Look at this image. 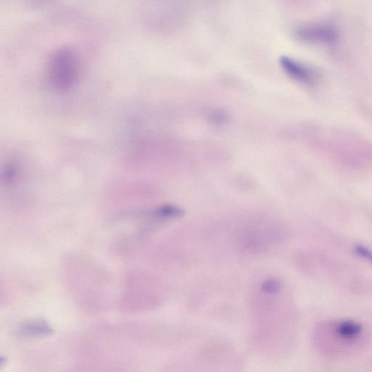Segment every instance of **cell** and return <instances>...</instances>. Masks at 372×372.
<instances>
[{"mask_svg":"<svg viewBox=\"0 0 372 372\" xmlns=\"http://www.w3.org/2000/svg\"><path fill=\"white\" fill-rule=\"evenodd\" d=\"M332 336L343 343H349L357 340L363 334V326L354 321L343 320L331 326Z\"/></svg>","mask_w":372,"mask_h":372,"instance_id":"2","label":"cell"},{"mask_svg":"<svg viewBox=\"0 0 372 372\" xmlns=\"http://www.w3.org/2000/svg\"><path fill=\"white\" fill-rule=\"evenodd\" d=\"M22 331L26 336H36L48 335L52 329L47 323L37 321L25 324Z\"/></svg>","mask_w":372,"mask_h":372,"instance_id":"5","label":"cell"},{"mask_svg":"<svg viewBox=\"0 0 372 372\" xmlns=\"http://www.w3.org/2000/svg\"><path fill=\"white\" fill-rule=\"evenodd\" d=\"M263 290L268 293H277L280 291V284L275 281H268L264 283Z\"/></svg>","mask_w":372,"mask_h":372,"instance_id":"6","label":"cell"},{"mask_svg":"<svg viewBox=\"0 0 372 372\" xmlns=\"http://www.w3.org/2000/svg\"><path fill=\"white\" fill-rule=\"evenodd\" d=\"M298 36L305 41L326 42L334 40L336 33L327 27L315 25L301 29Z\"/></svg>","mask_w":372,"mask_h":372,"instance_id":"3","label":"cell"},{"mask_svg":"<svg viewBox=\"0 0 372 372\" xmlns=\"http://www.w3.org/2000/svg\"><path fill=\"white\" fill-rule=\"evenodd\" d=\"M356 251L360 256L364 258L372 263V252L366 247L359 245L356 247Z\"/></svg>","mask_w":372,"mask_h":372,"instance_id":"7","label":"cell"},{"mask_svg":"<svg viewBox=\"0 0 372 372\" xmlns=\"http://www.w3.org/2000/svg\"><path fill=\"white\" fill-rule=\"evenodd\" d=\"M79 74V64L75 54L69 50L61 49L50 58L48 67L49 80L60 90L72 88Z\"/></svg>","mask_w":372,"mask_h":372,"instance_id":"1","label":"cell"},{"mask_svg":"<svg viewBox=\"0 0 372 372\" xmlns=\"http://www.w3.org/2000/svg\"><path fill=\"white\" fill-rule=\"evenodd\" d=\"M281 64L284 69L296 80L303 83H310L312 80V71L306 67L291 60L289 57H282Z\"/></svg>","mask_w":372,"mask_h":372,"instance_id":"4","label":"cell"}]
</instances>
